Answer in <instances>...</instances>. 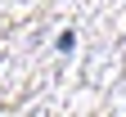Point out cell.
Listing matches in <instances>:
<instances>
[{
  "label": "cell",
  "instance_id": "cell-1",
  "mask_svg": "<svg viewBox=\"0 0 126 117\" xmlns=\"http://www.w3.org/2000/svg\"><path fill=\"white\" fill-rule=\"evenodd\" d=\"M54 50H59V54H72V50H77V36H72V32H59Z\"/></svg>",
  "mask_w": 126,
  "mask_h": 117
}]
</instances>
